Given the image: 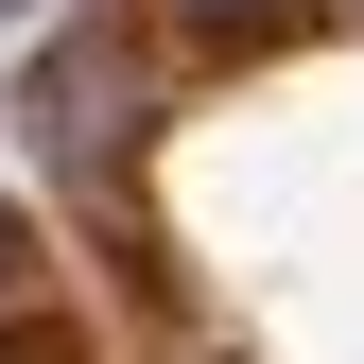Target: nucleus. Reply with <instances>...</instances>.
<instances>
[{
    "label": "nucleus",
    "mask_w": 364,
    "mask_h": 364,
    "mask_svg": "<svg viewBox=\"0 0 364 364\" xmlns=\"http://www.w3.org/2000/svg\"><path fill=\"white\" fill-rule=\"evenodd\" d=\"M173 18H191V35H295L312 0H173Z\"/></svg>",
    "instance_id": "nucleus-1"
},
{
    "label": "nucleus",
    "mask_w": 364,
    "mask_h": 364,
    "mask_svg": "<svg viewBox=\"0 0 364 364\" xmlns=\"http://www.w3.org/2000/svg\"><path fill=\"white\" fill-rule=\"evenodd\" d=\"M0 312H35V225L0 208Z\"/></svg>",
    "instance_id": "nucleus-2"
},
{
    "label": "nucleus",
    "mask_w": 364,
    "mask_h": 364,
    "mask_svg": "<svg viewBox=\"0 0 364 364\" xmlns=\"http://www.w3.org/2000/svg\"><path fill=\"white\" fill-rule=\"evenodd\" d=\"M0 18H18V0H0Z\"/></svg>",
    "instance_id": "nucleus-3"
}]
</instances>
